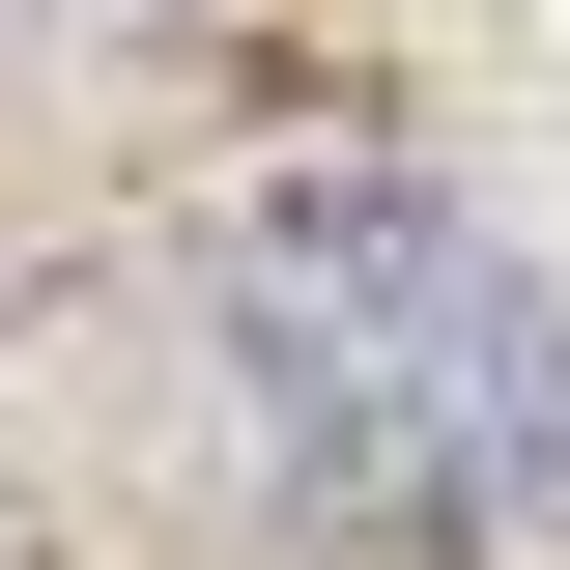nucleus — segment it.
Wrapping results in <instances>:
<instances>
[{
  "instance_id": "1",
  "label": "nucleus",
  "mask_w": 570,
  "mask_h": 570,
  "mask_svg": "<svg viewBox=\"0 0 570 570\" xmlns=\"http://www.w3.org/2000/svg\"><path fill=\"white\" fill-rule=\"evenodd\" d=\"M228 400H257L285 513H343V542H542L570 513V314L428 171H314L228 228Z\"/></svg>"
}]
</instances>
